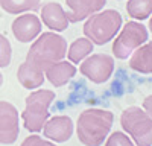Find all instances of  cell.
Listing matches in <instances>:
<instances>
[{
	"label": "cell",
	"mask_w": 152,
	"mask_h": 146,
	"mask_svg": "<svg viewBox=\"0 0 152 146\" xmlns=\"http://www.w3.org/2000/svg\"><path fill=\"white\" fill-rule=\"evenodd\" d=\"M114 114L104 108H87L76 122V136L84 146H100L111 131Z\"/></svg>",
	"instance_id": "1"
},
{
	"label": "cell",
	"mask_w": 152,
	"mask_h": 146,
	"mask_svg": "<svg viewBox=\"0 0 152 146\" xmlns=\"http://www.w3.org/2000/svg\"><path fill=\"white\" fill-rule=\"evenodd\" d=\"M67 53V41L58 32L49 31L41 32L32 41L31 49L26 53V61L37 66L40 70H46L56 61L66 58Z\"/></svg>",
	"instance_id": "2"
},
{
	"label": "cell",
	"mask_w": 152,
	"mask_h": 146,
	"mask_svg": "<svg viewBox=\"0 0 152 146\" xmlns=\"http://www.w3.org/2000/svg\"><path fill=\"white\" fill-rule=\"evenodd\" d=\"M122 24H123V20L119 11L104 9V11L94 12L88 18H85L82 31H84V35L93 44L104 46L117 35Z\"/></svg>",
	"instance_id": "3"
},
{
	"label": "cell",
	"mask_w": 152,
	"mask_h": 146,
	"mask_svg": "<svg viewBox=\"0 0 152 146\" xmlns=\"http://www.w3.org/2000/svg\"><path fill=\"white\" fill-rule=\"evenodd\" d=\"M55 101L53 90H34L24 99V110L21 113V120L24 129L29 132H40L49 119V107Z\"/></svg>",
	"instance_id": "4"
},
{
	"label": "cell",
	"mask_w": 152,
	"mask_h": 146,
	"mask_svg": "<svg viewBox=\"0 0 152 146\" xmlns=\"http://www.w3.org/2000/svg\"><path fill=\"white\" fill-rule=\"evenodd\" d=\"M122 129L135 146H152V117L140 107H128L120 114Z\"/></svg>",
	"instance_id": "5"
},
{
	"label": "cell",
	"mask_w": 152,
	"mask_h": 146,
	"mask_svg": "<svg viewBox=\"0 0 152 146\" xmlns=\"http://www.w3.org/2000/svg\"><path fill=\"white\" fill-rule=\"evenodd\" d=\"M148 41V29L140 21H126L113 38L111 52L117 59H128L138 46Z\"/></svg>",
	"instance_id": "6"
},
{
	"label": "cell",
	"mask_w": 152,
	"mask_h": 146,
	"mask_svg": "<svg viewBox=\"0 0 152 146\" xmlns=\"http://www.w3.org/2000/svg\"><path fill=\"white\" fill-rule=\"evenodd\" d=\"M79 72L93 84H104L113 76L114 58L107 53H90L81 61Z\"/></svg>",
	"instance_id": "7"
},
{
	"label": "cell",
	"mask_w": 152,
	"mask_h": 146,
	"mask_svg": "<svg viewBox=\"0 0 152 146\" xmlns=\"http://www.w3.org/2000/svg\"><path fill=\"white\" fill-rule=\"evenodd\" d=\"M20 134V116L18 110L11 102L0 101V143H15Z\"/></svg>",
	"instance_id": "8"
},
{
	"label": "cell",
	"mask_w": 152,
	"mask_h": 146,
	"mask_svg": "<svg viewBox=\"0 0 152 146\" xmlns=\"http://www.w3.org/2000/svg\"><path fill=\"white\" fill-rule=\"evenodd\" d=\"M12 35L20 43H31L41 34V20L32 12H23L12 21Z\"/></svg>",
	"instance_id": "9"
},
{
	"label": "cell",
	"mask_w": 152,
	"mask_h": 146,
	"mask_svg": "<svg viewBox=\"0 0 152 146\" xmlns=\"http://www.w3.org/2000/svg\"><path fill=\"white\" fill-rule=\"evenodd\" d=\"M73 120L69 116H53L46 120V123L43 126V134L44 137L49 140H52L55 143H66L70 140L73 136Z\"/></svg>",
	"instance_id": "10"
},
{
	"label": "cell",
	"mask_w": 152,
	"mask_h": 146,
	"mask_svg": "<svg viewBox=\"0 0 152 146\" xmlns=\"http://www.w3.org/2000/svg\"><path fill=\"white\" fill-rule=\"evenodd\" d=\"M67 6L70 8L67 14V20L70 23H78L88 18L94 12L102 11L107 5V0H66Z\"/></svg>",
	"instance_id": "11"
},
{
	"label": "cell",
	"mask_w": 152,
	"mask_h": 146,
	"mask_svg": "<svg viewBox=\"0 0 152 146\" xmlns=\"http://www.w3.org/2000/svg\"><path fill=\"white\" fill-rule=\"evenodd\" d=\"M41 9V20L46 26L53 32H62L69 28L70 21L67 20V14L58 2H49L43 5Z\"/></svg>",
	"instance_id": "12"
},
{
	"label": "cell",
	"mask_w": 152,
	"mask_h": 146,
	"mask_svg": "<svg viewBox=\"0 0 152 146\" xmlns=\"http://www.w3.org/2000/svg\"><path fill=\"white\" fill-rule=\"evenodd\" d=\"M76 67L72 64L70 61H56L52 66H49L44 70V78L53 85L55 88H59L62 85H66L67 82L72 81V78L76 75Z\"/></svg>",
	"instance_id": "13"
},
{
	"label": "cell",
	"mask_w": 152,
	"mask_h": 146,
	"mask_svg": "<svg viewBox=\"0 0 152 146\" xmlns=\"http://www.w3.org/2000/svg\"><path fill=\"white\" fill-rule=\"evenodd\" d=\"M129 69L143 73V75H152V40L138 46L129 55Z\"/></svg>",
	"instance_id": "14"
},
{
	"label": "cell",
	"mask_w": 152,
	"mask_h": 146,
	"mask_svg": "<svg viewBox=\"0 0 152 146\" xmlns=\"http://www.w3.org/2000/svg\"><path fill=\"white\" fill-rule=\"evenodd\" d=\"M17 79L18 82L28 90H34L41 87L44 82V72L40 70L37 66H34L29 61H24L20 64L18 70H17Z\"/></svg>",
	"instance_id": "15"
},
{
	"label": "cell",
	"mask_w": 152,
	"mask_h": 146,
	"mask_svg": "<svg viewBox=\"0 0 152 146\" xmlns=\"http://www.w3.org/2000/svg\"><path fill=\"white\" fill-rule=\"evenodd\" d=\"M93 49H94V44L88 40L87 36H81V38L75 40L69 46L66 56L69 58V61L72 64H79L82 59H85L93 52Z\"/></svg>",
	"instance_id": "16"
},
{
	"label": "cell",
	"mask_w": 152,
	"mask_h": 146,
	"mask_svg": "<svg viewBox=\"0 0 152 146\" xmlns=\"http://www.w3.org/2000/svg\"><path fill=\"white\" fill-rule=\"evenodd\" d=\"M41 0H0V8L12 15L23 12H35L41 8Z\"/></svg>",
	"instance_id": "17"
},
{
	"label": "cell",
	"mask_w": 152,
	"mask_h": 146,
	"mask_svg": "<svg viewBox=\"0 0 152 146\" xmlns=\"http://www.w3.org/2000/svg\"><path fill=\"white\" fill-rule=\"evenodd\" d=\"M126 12L134 20H146L152 15V0H128Z\"/></svg>",
	"instance_id": "18"
},
{
	"label": "cell",
	"mask_w": 152,
	"mask_h": 146,
	"mask_svg": "<svg viewBox=\"0 0 152 146\" xmlns=\"http://www.w3.org/2000/svg\"><path fill=\"white\" fill-rule=\"evenodd\" d=\"M105 146H135L134 142L128 137L126 132L122 131H114L111 132L110 136H107L105 139Z\"/></svg>",
	"instance_id": "19"
},
{
	"label": "cell",
	"mask_w": 152,
	"mask_h": 146,
	"mask_svg": "<svg viewBox=\"0 0 152 146\" xmlns=\"http://www.w3.org/2000/svg\"><path fill=\"white\" fill-rule=\"evenodd\" d=\"M12 59V46L3 34H0V67H8Z\"/></svg>",
	"instance_id": "20"
},
{
	"label": "cell",
	"mask_w": 152,
	"mask_h": 146,
	"mask_svg": "<svg viewBox=\"0 0 152 146\" xmlns=\"http://www.w3.org/2000/svg\"><path fill=\"white\" fill-rule=\"evenodd\" d=\"M20 146H56V143L52 140H46L38 134H32V136L24 139Z\"/></svg>",
	"instance_id": "21"
},
{
	"label": "cell",
	"mask_w": 152,
	"mask_h": 146,
	"mask_svg": "<svg viewBox=\"0 0 152 146\" xmlns=\"http://www.w3.org/2000/svg\"><path fill=\"white\" fill-rule=\"evenodd\" d=\"M143 110L152 117V94L146 96L145 99H143Z\"/></svg>",
	"instance_id": "22"
},
{
	"label": "cell",
	"mask_w": 152,
	"mask_h": 146,
	"mask_svg": "<svg viewBox=\"0 0 152 146\" xmlns=\"http://www.w3.org/2000/svg\"><path fill=\"white\" fill-rule=\"evenodd\" d=\"M148 28H149V31L152 32V17L149 18V26H148Z\"/></svg>",
	"instance_id": "23"
},
{
	"label": "cell",
	"mask_w": 152,
	"mask_h": 146,
	"mask_svg": "<svg viewBox=\"0 0 152 146\" xmlns=\"http://www.w3.org/2000/svg\"><path fill=\"white\" fill-rule=\"evenodd\" d=\"M2 85H3V75L0 73V87H2Z\"/></svg>",
	"instance_id": "24"
}]
</instances>
